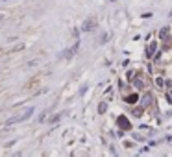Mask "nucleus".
I'll return each instance as SVG.
<instances>
[{
  "mask_svg": "<svg viewBox=\"0 0 172 157\" xmlns=\"http://www.w3.org/2000/svg\"><path fill=\"white\" fill-rule=\"evenodd\" d=\"M95 26H96V20H95V19H87V20L83 22L82 30H83V31H89V30H93Z\"/></svg>",
  "mask_w": 172,
  "mask_h": 157,
  "instance_id": "nucleus-1",
  "label": "nucleus"
},
{
  "mask_svg": "<svg viewBox=\"0 0 172 157\" xmlns=\"http://www.w3.org/2000/svg\"><path fill=\"white\" fill-rule=\"evenodd\" d=\"M32 115H33V107H28L26 111H24V113L20 115V122H24V120H28V118H30V116H32Z\"/></svg>",
  "mask_w": 172,
  "mask_h": 157,
  "instance_id": "nucleus-2",
  "label": "nucleus"
},
{
  "mask_svg": "<svg viewBox=\"0 0 172 157\" xmlns=\"http://www.w3.org/2000/svg\"><path fill=\"white\" fill-rule=\"evenodd\" d=\"M76 50H78V43H76V44H74V46H72V48H70V50H67V52H63V57H65V59H68V57H72Z\"/></svg>",
  "mask_w": 172,
  "mask_h": 157,
  "instance_id": "nucleus-3",
  "label": "nucleus"
},
{
  "mask_svg": "<svg viewBox=\"0 0 172 157\" xmlns=\"http://www.w3.org/2000/svg\"><path fill=\"white\" fill-rule=\"evenodd\" d=\"M141 104H143V105H148V104H152V94H150V92H146L144 96H143V100H141Z\"/></svg>",
  "mask_w": 172,
  "mask_h": 157,
  "instance_id": "nucleus-4",
  "label": "nucleus"
},
{
  "mask_svg": "<svg viewBox=\"0 0 172 157\" xmlns=\"http://www.w3.org/2000/svg\"><path fill=\"white\" fill-rule=\"evenodd\" d=\"M155 46H157V44H155V43H150V46H148V50H146V54H148V56H154V52H155Z\"/></svg>",
  "mask_w": 172,
  "mask_h": 157,
  "instance_id": "nucleus-5",
  "label": "nucleus"
},
{
  "mask_svg": "<svg viewBox=\"0 0 172 157\" xmlns=\"http://www.w3.org/2000/svg\"><path fill=\"white\" fill-rule=\"evenodd\" d=\"M119 124L122 126V128H130V122L124 118V116H120V118H119Z\"/></svg>",
  "mask_w": 172,
  "mask_h": 157,
  "instance_id": "nucleus-6",
  "label": "nucleus"
},
{
  "mask_svg": "<svg viewBox=\"0 0 172 157\" xmlns=\"http://www.w3.org/2000/svg\"><path fill=\"white\" fill-rule=\"evenodd\" d=\"M159 37H161V39H167V37H168V28H163L161 33H159Z\"/></svg>",
  "mask_w": 172,
  "mask_h": 157,
  "instance_id": "nucleus-7",
  "label": "nucleus"
},
{
  "mask_svg": "<svg viewBox=\"0 0 172 157\" xmlns=\"http://www.w3.org/2000/svg\"><path fill=\"white\" fill-rule=\"evenodd\" d=\"M106 109H107L106 104H100V105H98V113H106Z\"/></svg>",
  "mask_w": 172,
  "mask_h": 157,
  "instance_id": "nucleus-8",
  "label": "nucleus"
},
{
  "mask_svg": "<svg viewBox=\"0 0 172 157\" xmlns=\"http://www.w3.org/2000/svg\"><path fill=\"white\" fill-rule=\"evenodd\" d=\"M128 102H137V94H131V96L128 98Z\"/></svg>",
  "mask_w": 172,
  "mask_h": 157,
  "instance_id": "nucleus-9",
  "label": "nucleus"
},
{
  "mask_svg": "<svg viewBox=\"0 0 172 157\" xmlns=\"http://www.w3.org/2000/svg\"><path fill=\"white\" fill-rule=\"evenodd\" d=\"M0 20H4V15H2V13H0Z\"/></svg>",
  "mask_w": 172,
  "mask_h": 157,
  "instance_id": "nucleus-10",
  "label": "nucleus"
}]
</instances>
